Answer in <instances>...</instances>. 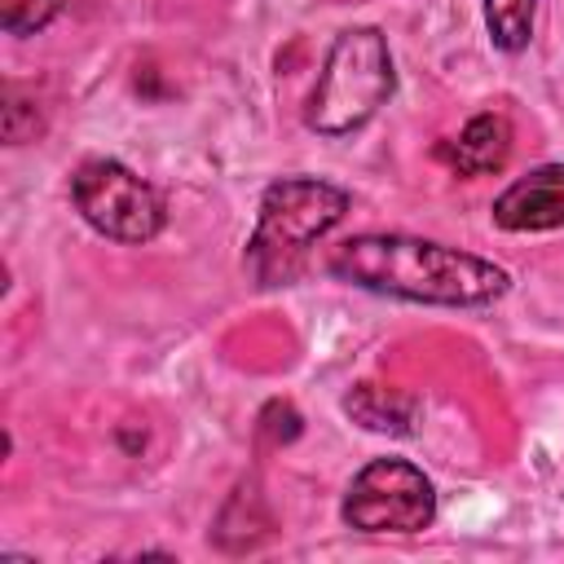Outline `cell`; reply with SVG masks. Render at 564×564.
<instances>
[{
    "mask_svg": "<svg viewBox=\"0 0 564 564\" xmlns=\"http://www.w3.org/2000/svg\"><path fill=\"white\" fill-rule=\"evenodd\" d=\"M326 269L348 286L441 308H485L511 291L502 264L414 234H352L330 251Z\"/></svg>",
    "mask_w": 564,
    "mask_h": 564,
    "instance_id": "1",
    "label": "cell"
},
{
    "mask_svg": "<svg viewBox=\"0 0 564 564\" xmlns=\"http://www.w3.org/2000/svg\"><path fill=\"white\" fill-rule=\"evenodd\" d=\"M348 216V189L322 176H282L260 194V220L247 242V269L260 286H282L304 269V256Z\"/></svg>",
    "mask_w": 564,
    "mask_h": 564,
    "instance_id": "2",
    "label": "cell"
},
{
    "mask_svg": "<svg viewBox=\"0 0 564 564\" xmlns=\"http://www.w3.org/2000/svg\"><path fill=\"white\" fill-rule=\"evenodd\" d=\"M392 88H397V70L383 31L379 26L339 31L308 93L304 123L322 137H348L366 128L379 115V106H388Z\"/></svg>",
    "mask_w": 564,
    "mask_h": 564,
    "instance_id": "3",
    "label": "cell"
},
{
    "mask_svg": "<svg viewBox=\"0 0 564 564\" xmlns=\"http://www.w3.org/2000/svg\"><path fill=\"white\" fill-rule=\"evenodd\" d=\"M70 198L101 238L132 242V247L159 238L167 220L163 194L115 159H84L70 176Z\"/></svg>",
    "mask_w": 564,
    "mask_h": 564,
    "instance_id": "4",
    "label": "cell"
},
{
    "mask_svg": "<svg viewBox=\"0 0 564 564\" xmlns=\"http://www.w3.org/2000/svg\"><path fill=\"white\" fill-rule=\"evenodd\" d=\"M339 516L357 533H423L436 520V489L405 458H370L348 480Z\"/></svg>",
    "mask_w": 564,
    "mask_h": 564,
    "instance_id": "5",
    "label": "cell"
},
{
    "mask_svg": "<svg viewBox=\"0 0 564 564\" xmlns=\"http://www.w3.org/2000/svg\"><path fill=\"white\" fill-rule=\"evenodd\" d=\"M494 225L507 234H538V229H564V163H542L529 176L511 181L494 207Z\"/></svg>",
    "mask_w": 564,
    "mask_h": 564,
    "instance_id": "6",
    "label": "cell"
},
{
    "mask_svg": "<svg viewBox=\"0 0 564 564\" xmlns=\"http://www.w3.org/2000/svg\"><path fill=\"white\" fill-rule=\"evenodd\" d=\"M511 141H516L511 119L498 115V110H485V115L467 119L463 132H458L454 141H445L436 154H441L458 176H494V172L507 167Z\"/></svg>",
    "mask_w": 564,
    "mask_h": 564,
    "instance_id": "7",
    "label": "cell"
},
{
    "mask_svg": "<svg viewBox=\"0 0 564 564\" xmlns=\"http://www.w3.org/2000/svg\"><path fill=\"white\" fill-rule=\"evenodd\" d=\"M344 410L361 423V427H370V432H410L414 427V401L410 397H397V392H383V388H375V383H361V388H352L348 397H344Z\"/></svg>",
    "mask_w": 564,
    "mask_h": 564,
    "instance_id": "8",
    "label": "cell"
},
{
    "mask_svg": "<svg viewBox=\"0 0 564 564\" xmlns=\"http://www.w3.org/2000/svg\"><path fill=\"white\" fill-rule=\"evenodd\" d=\"M480 9H485V26H489L494 48H502V53L529 48L538 0H480Z\"/></svg>",
    "mask_w": 564,
    "mask_h": 564,
    "instance_id": "9",
    "label": "cell"
},
{
    "mask_svg": "<svg viewBox=\"0 0 564 564\" xmlns=\"http://www.w3.org/2000/svg\"><path fill=\"white\" fill-rule=\"evenodd\" d=\"M62 13V0H0V26L9 35H35Z\"/></svg>",
    "mask_w": 564,
    "mask_h": 564,
    "instance_id": "10",
    "label": "cell"
}]
</instances>
